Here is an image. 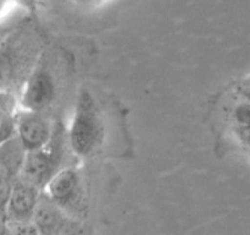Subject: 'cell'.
Returning a JSON list of instances; mask_svg holds the SVG:
<instances>
[{"label":"cell","instance_id":"6da1fadb","mask_svg":"<svg viewBox=\"0 0 250 235\" xmlns=\"http://www.w3.org/2000/svg\"><path fill=\"white\" fill-rule=\"evenodd\" d=\"M98 119L94 102L87 91H82L71 129V146L77 154H88L98 141Z\"/></svg>","mask_w":250,"mask_h":235},{"label":"cell","instance_id":"7a4b0ae2","mask_svg":"<svg viewBox=\"0 0 250 235\" xmlns=\"http://www.w3.org/2000/svg\"><path fill=\"white\" fill-rule=\"evenodd\" d=\"M58 139L46 143L43 148L32 151L28 154L23 164V178L32 185H39L51 176L54 168L59 164L60 153H59Z\"/></svg>","mask_w":250,"mask_h":235},{"label":"cell","instance_id":"3957f363","mask_svg":"<svg viewBox=\"0 0 250 235\" xmlns=\"http://www.w3.org/2000/svg\"><path fill=\"white\" fill-rule=\"evenodd\" d=\"M20 141L24 149L37 151L49 141V126L44 119L36 114H26L19 122Z\"/></svg>","mask_w":250,"mask_h":235},{"label":"cell","instance_id":"277c9868","mask_svg":"<svg viewBox=\"0 0 250 235\" xmlns=\"http://www.w3.org/2000/svg\"><path fill=\"white\" fill-rule=\"evenodd\" d=\"M55 94V86L50 73L41 70L34 73L24 93V104L32 110L43 109L51 102Z\"/></svg>","mask_w":250,"mask_h":235},{"label":"cell","instance_id":"5b68a950","mask_svg":"<svg viewBox=\"0 0 250 235\" xmlns=\"http://www.w3.org/2000/svg\"><path fill=\"white\" fill-rule=\"evenodd\" d=\"M10 205L17 215H23L31 212L34 206L33 185L26 180L16 183L12 188Z\"/></svg>","mask_w":250,"mask_h":235},{"label":"cell","instance_id":"8992f818","mask_svg":"<svg viewBox=\"0 0 250 235\" xmlns=\"http://www.w3.org/2000/svg\"><path fill=\"white\" fill-rule=\"evenodd\" d=\"M78 179L73 170H62L54 176L49 185L51 196L56 200H68L77 188Z\"/></svg>","mask_w":250,"mask_h":235},{"label":"cell","instance_id":"52a82bcc","mask_svg":"<svg viewBox=\"0 0 250 235\" xmlns=\"http://www.w3.org/2000/svg\"><path fill=\"white\" fill-rule=\"evenodd\" d=\"M23 144L21 141L17 140H11L7 141L6 143H2L1 148V173L11 174L16 171L21 166L22 161H23Z\"/></svg>","mask_w":250,"mask_h":235},{"label":"cell","instance_id":"ba28073f","mask_svg":"<svg viewBox=\"0 0 250 235\" xmlns=\"http://www.w3.org/2000/svg\"><path fill=\"white\" fill-rule=\"evenodd\" d=\"M34 218L41 228H49L55 223L56 213L49 201L42 200L34 208Z\"/></svg>","mask_w":250,"mask_h":235},{"label":"cell","instance_id":"9c48e42d","mask_svg":"<svg viewBox=\"0 0 250 235\" xmlns=\"http://www.w3.org/2000/svg\"><path fill=\"white\" fill-rule=\"evenodd\" d=\"M248 102L238 105L234 112V117L242 126V136L250 147V88L248 91Z\"/></svg>","mask_w":250,"mask_h":235},{"label":"cell","instance_id":"30bf717a","mask_svg":"<svg viewBox=\"0 0 250 235\" xmlns=\"http://www.w3.org/2000/svg\"><path fill=\"white\" fill-rule=\"evenodd\" d=\"M10 235H32V229L28 225L21 224V223H14L9 227Z\"/></svg>","mask_w":250,"mask_h":235},{"label":"cell","instance_id":"8fae6325","mask_svg":"<svg viewBox=\"0 0 250 235\" xmlns=\"http://www.w3.org/2000/svg\"><path fill=\"white\" fill-rule=\"evenodd\" d=\"M82 1H90V0H82Z\"/></svg>","mask_w":250,"mask_h":235}]
</instances>
